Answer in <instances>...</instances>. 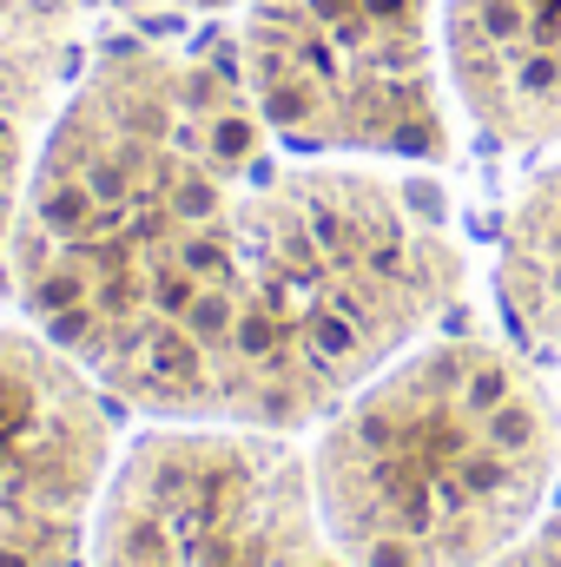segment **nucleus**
<instances>
[{
	"mask_svg": "<svg viewBox=\"0 0 561 567\" xmlns=\"http://www.w3.org/2000/svg\"><path fill=\"white\" fill-rule=\"evenodd\" d=\"M462 290L429 185L284 145L232 66L126 40L60 100L13 303L152 423L317 429Z\"/></svg>",
	"mask_w": 561,
	"mask_h": 567,
	"instance_id": "f257e3e1",
	"label": "nucleus"
},
{
	"mask_svg": "<svg viewBox=\"0 0 561 567\" xmlns=\"http://www.w3.org/2000/svg\"><path fill=\"white\" fill-rule=\"evenodd\" d=\"M561 482V383L489 330H429L310 442V488L350 567H489Z\"/></svg>",
	"mask_w": 561,
	"mask_h": 567,
	"instance_id": "f03ea898",
	"label": "nucleus"
},
{
	"mask_svg": "<svg viewBox=\"0 0 561 567\" xmlns=\"http://www.w3.org/2000/svg\"><path fill=\"white\" fill-rule=\"evenodd\" d=\"M232 73L297 152L377 165L456 152L442 0H238Z\"/></svg>",
	"mask_w": 561,
	"mask_h": 567,
	"instance_id": "7ed1b4c3",
	"label": "nucleus"
},
{
	"mask_svg": "<svg viewBox=\"0 0 561 567\" xmlns=\"http://www.w3.org/2000/svg\"><path fill=\"white\" fill-rule=\"evenodd\" d=\"M86 567H350L324 528L310 449L278 429L152 423L120 449Z\"/></svg>",
	"mask_w": 561,
	"mask_h": 567,
	"instance_id": "20e7f679",
	"label": "nucleus"
},
{
	"mask_svg": "<svg viewBox=\"0 0 561 567\" xmlns=\"http://www.w3.org/2000/svg\"><path fill=\"white\" fill-rule=\"evenodd\" d=\"M120 403L33 323H0V567H86Z\"/></svg>",
	"mask_w": 561,
	"mask_h": 567,
	"instance_id": "39448f33",
	"label": "nucleus"
},
{
	"mask_svg": "<svg viewBox=\"0 0 561 567\" xmlns=\"http://www.w3.org/2000/svg\"><path fill=\"white\" fill-rule=\"evenodd\" d=\"M449 100L502 152H561V0H442Z\"/></svg>",
	"mask_w": 561,
	"mask_h": 567,
	"instance_id": "423d86ee",
	"label": "nucleus"
},
{
	"mask_svg": "<svg viewBox=\"0 0 561 567\" xmlns=\"http://www.w3.org/2000/svg\"><path fill=\"white\" fill-rule=\"evenodd\" d=\"M73 80L67 0H0V297L13 290V231L33 158Z\"/></svg>",
	"mask_w": 561,
	"mask_h": 567,
	"instance_id": "0eeeda50",
	"label": "nucleus"
},
{
	"mask_svg": "<svg viewBox=\"0 0 561 567\" xmlns=\"http://www.w3.org/2000/svg\"><path fill=\"white\" fill-rule=\"evenodd\" d=\"M496 303L509 317V337L536 350L561 383V152L542 165L496 231Z\"/></svg>",
	"mask_w": 561,
	"mask_h": 567,
	"instance_id": "6e6552de",
	"label": "nucleus"
},
{
	"mask_svg": "<svg viewBox=\"0 0 561 567\" xmlns=\"http://www.w3.org/2000/svg\"><path fill=\"white\" fill-rule=\"evenodd\" d=\"M489 567H561V482H555V495H549V508H542V522L509 555H496Z\"/></svg>",
	"mask_w": 561,
	"mask_h": 567,
	"instance_id": "1a4fd4ad",
	"label": "nucleus"
},
{
	"mask_svg": "<svg viewBox=\"0 0 561 567\" xmlns=\"http://www.w3.org/2000/svg\"><path fill=\"white\" fill-rule=\"evenodd\" d=\"M178 7H192V13H225V7H238V0H178Z\"/></svg>",
	"mask_w": 561,
	"mask_h": 567,
	"instance_id": "9d476101",
	"label": "nucleus"
}]
</instances>
